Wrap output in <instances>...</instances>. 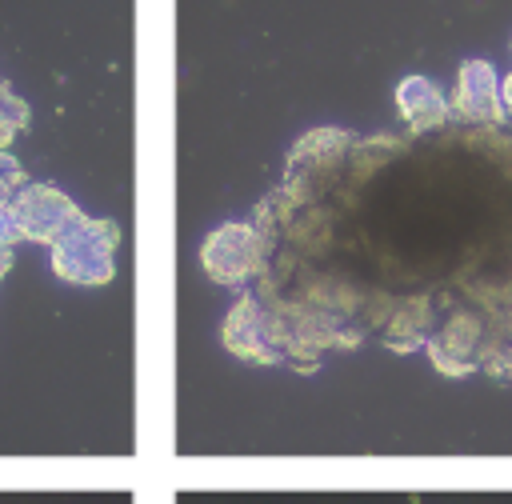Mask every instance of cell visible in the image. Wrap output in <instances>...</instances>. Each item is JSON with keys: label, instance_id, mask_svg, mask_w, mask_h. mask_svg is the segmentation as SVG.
<instances>
[{"label": "cell", "instance_id": "1", "mask_svg": "<svg viewBox=\"0 0 512 504\" xmlns=\"http://www.w3.org/2000/svg\"><path fill=\"white\" fill-rule=\"evenodd\" d=\"M484 336H488V324L476 312H452L448 324L428 344L436 368L440 372H468L472 360H476V352L484 348Z\"/></svg>", "mask_w": 512, "mask_h": 504}, {"label": "cell", "instance_id": "2", "mask_svg": "<svg viewBox=\"0 0 512 504\" xmlns=\"http://www.w3.org/2000/svg\"><path fill=\"white\" fill-rule=\"evenodd\" d=\"M500 88H496V72L488 60H464L460 68V84H456V116H464L468 124H492L500 120Z\"/></svg>", "mask_w": 512, "mask_h": 504}, {"label": "cell", "instance_id": "3", "mask_svg": "<svg viewBox=\"0 0 512 504\" xmlns=\"http://www.w3.org/2000/svg\"><path fill=\"white\" fill-rule=\"evenodd\" d=\"M396 104H400L404 120H408L416 132H424V128H440V124L448 120V104H444L440 88L428 84L424 76H408V80L396 88Z\"/></svg>", "mask_w": 512, "mask_h": 504}, {"label": "cell", "instance_id": "4", "mask_svg": "<svg viewBox=\"0 0 512 504\" xmlns=\"http://www.w3.org/2000/svg\"><path fill=\"white\" fill-rule=\"evenodd\" d=\"M500 100H504V108L512 112V72L504 76V88H500Z\"/></svg>", "mask_w": 512, "mask_h": 504}]
</instances>
